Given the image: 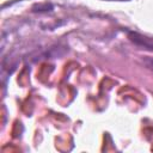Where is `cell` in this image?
<instances>
[{"label":"cell","instance_id":"2","mask_svg":"<svg viewBox=\"0 0 153 153\" xmlns=\"http://www.w3.org/2000/svg\"><path fill=\"white\" fill-rule=\"evenodd\" d=\"M53 6L50 4H43V5H35L33 6V11L35 12H47V11H51Z\"/></svg>","mask_w":153,"mask_h":153},{"label":"cell","instance_id":"1","mask_svg":"<svg viewBox=\"0 0 153 153\" xmlns=\"http://www.w3.org/2000/svg\"><path fill=\"white\" fill-rule=\"evenodd\" d=\"M128 38L133 43H135L136 45H140V47L148 49V50H153V37H148V36H145V35L139 33V32L129 31Z\"/></svg>","mask_w":153,"mask_h":153},{"label":"cell","instance_id":"3","mask_svg":"<svg viewBox=\"0 0 153 153\" xmlns=\"http://www.w3.org/2000/svg\"><path fill=\"white\" fill-rule=\"evenodd\" d=\"M146 63H147L148 68L153 69V60H152V59H147V60H146Z\"/></svg>","mask_w":153,"mask_h":153},{"label":"cell","instance_id":"4","mask_svg":"<svg viewBox=\"0 0 153 153\" xmlns=\"http://www.w3.org/2000/svg\"><path fill=\"white\" fill-rule=\"evenodd\" d=\"M117 1H128V0H117Z\"/></svg>","mask_w":153,"mask_h":153}]
</instances>
